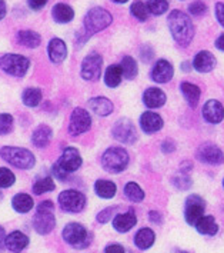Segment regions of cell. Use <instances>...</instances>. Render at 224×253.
I'll use <instances>...</instances> for the list:
<instances>
[{"instance_id": "obj_1", "label": "cell", "mask_w": 224, "mask_h": 253, "mask_svg": "<svg viewBox=\"0 0 224 253\" xmlns=\"http://www.w3.org/2000/svg\"><path fill=\"white\" fill-rule=\"evenodd\" d=\"M169 27L174 40L180 46H188L194 36V27L190 17L182 10H173L169 14Z\"/></svg>"}, {"instance_id": "obj_2", "label": "cell", "mask_w": 224, "mask_h": 253, "mask_svg": "<svg viewBox=\"0 0 224 253\" xmlns=\"http://www.w3.org/2000/svg\"><path fill=\"white\" fill-rule=\"evenodd\" d=\"M0 156H1V159H4L7 163L13 165L19 169H30L35 166V162H36L33 153L23 147H1Z\"/></svg>"}, {"instance_id": "obj_3", "label": "cell", "mask_w": 224, "mask_h": 253, "mask_svg": "<svg viewBox=\"0 0 224 253\" xmlns=\"http://www.w3.org/2000/svg\"><path fill=\"white\" fill-rule=\"evenodd\" d=\"M112 22H113V17L106 9L93 7L87 12L86 17H84V29H86L87 36H92L94 33L102 32L103 29L110 26Z\"/></svg>"}, {"instance_id": "obj_4", "label": "cell", "mask_w": 224, "mask_h": 253, "mask_svg": "<svg viewBox=\"0 0 224 253\" xmlns=\"http://www.w3.org/2000/svg\"><path fill=\"white\" fill-rule=\"evenodd\" d=\"M102 165L106 170L112 173L123 172L129 165V155L121 147H110L102 156Z\"/></svg>"}, {"instance_id": "obj_5", "label": "cell", "mask_w": 224, "mask_h": 253, "mask_svg": "<svg viewBox=\"0 0 224 253\" xmlns=\"http://www.w3.org/2000/svg\"><path fill=\"white\" fill-rule=\"evenodd\" d=\"M80 166H81V158H80L79 152L75 147H67L63 150L60 159L53 168V170L59 179H65L67 173L77 170Z\"/></svg>"}, {"instance_id": "obj_6", "label": "cell", "mask_w": 224, "mask_h": 253, "mask_svg": "<svg viewBox=\"0 0 224 253\" xmlns=\"http://www.w3.org/2000/svg\"><path fill=\"white\" fill-rule=\"evenodd\" d=\"M29 67H30L29 59L22 56V54L10 53L0 57V69L9 75H12V76H17V78L25 76Z\"/></svg>"}, {"instance_id": "obj_7", "label": "cell", "mask_w": 224, "mask_h": 253, "mask_svg": "<svg viewBox=\"0 0 224 253\" xmlns=\"http://www.w3.org/2000/svg\"><path fill=\"white\" fill-rule=\"evenodd\" d=\"M59 203L63 211L77 213L84 209L86 198L83 193H80L77 190H65L59 195Z\"/></svg>"}, {"instance_id": "obj_8", "label": "cell", "mask_w": 224, "mask_h": 253, "mask_svg": "<svg viewBox=\"0 0 224 253\" xmlns=\"http://www.w3.org/2000/svg\"><path fill=\"white\" fill-rule=\"evenodd\" d=\"M63 239L75 248H83V246H87L89 233L84 226H81L79 223H69L63 229Z\"/></svg>"}, {"instance_id": "obj_9", "label": "cell", "mask_w": 224, "mask_h": 253, "mask_svg": "<svg viewBox=\"0 0 224 253\" xmlns=\"http://www.w3.org/2000/svg\"><path fill=\"white\" fill-rule=\"evenodd\" d=\"M92 126V119L90 115L84 109H75L70 118V125H69V132L73 136H79L90 129Z\"/></svg>"}, {"instance_id": "obj_10", "label": "cell", "mask_w": 224, "mask_h": 253, "mask_svg": "<svg viewBox=\"0 0 224 253\" xmlns=\"http://www.w3.org/2000/svg\"><path fill=\"white\" fill-rule=\"evenodd\" d=\"M103 59L99 53H90L81 63V76L86 80H96L102 75Z\"/></svg>"}, {"instance_id": "obj_11", "label": "cell", "mask_w": 224, "mask_h": 253, "mask_svg": "<svg viewBox=\"0 0 224 253\" xmlns=\"http://www.w3.org/2000/svg\"><path fill=\"white\" fill-rule=\"evenodd\" d=\"M113 136L116 140H119L121 143H126V145H132L137 139L136 127L129 119H121L114 125Z\"/></svg>"}, {"instance_id": "obj_12", "label": "cell", "mask_w": 224, "mask_h": 253, "mask_svg": "<svg viewBox=\"0 0 224 253\" xmlns=\"http://www.w3.org/2000/svg\"><path fill=\"white\" fill-rule=\"evenodd\" d=\"M204 208L206 203L197 195L190 196L186 202V220L190 225H196L198 220L204 216Z\"/></svg>"}, {"instance_id": "obj_13", "label": "cell", "mask_w": 224, "mask_h": 253, "mask_svg": "<svg viewBox=\"0 0 224 253\" xmlns=\"http://www.w3.org/2000/svg\"><path fill=\"white\" fill-rule=\"evenodd\" d=\"M197 156L201 162L209 165H222L224 162L223 152L214 145H204L200 147Z\"/></svg>"}, {"instance_id": "obj_14", "label": "cell", "mask_w": 224, "mask_h": 253, "mask_svg": "<svg viewBox=\"0 0 224 253\" xmlns=\"http://www.w3.org/2000/svg\"><path fill=\"white\" fill-rule=\"evenodd\" d=\"M203 118L209 123H220L224 119V107L219 100H209L203 107Z\"/></svg>"}, {"instance_id": "obj_15", "label": "cell", "mask_w": 224, "mask_h": 253, "mask_svg": "<svg viewBox=\"0 0 224 253\" xmlns=\"http://www.w3.org/2000/svg\"><path fill=\"white\" fill-rule=\"evenodd\" d=\"M33 226L40 235H47L56 226V219L52 212H37L33 219Z\"/></svg>"}, {"instance_id": "obj_16", "label": "cell", "mask_w": 224, "mask_h": 253, "mask_svg": "<svg viewBox=\"0 0 224 253\" xmlns=\"http://www.w3.org/2000/svg\"><path fill=\"white\" fill-rule=\"evenodd\" d=\"M173 75H174V69L164 59L158 60L153 67V72H151V78L156 83H167V82L172 80Z\"/></svg>"}, {"instance_id": "obj_17", "label": "cell", "mask_w": 224, "mask_h": 253, "mask_svg": "<svg viewBox=\"0 0 224 253\" xmlns=\"http://www.w3.org/2000/svg\"><path fill=\"white\" fill-rule=\"evenodd\" d=\"M140 126L146 133H156L163 127V119L154 112H146L140 118Z\"/></svg>"}, {"instance_id": "obj_18", "label": "cell", "mask_w": 224, "mask_h": 253, "mask_svg": "<svg viewBox=\"0 0 224 253\" xmlns=\"http://www.w3.org/2000/svg\"><path fill=\"white\" fill-rule=\"evenodd\" d=\"M193 66L200 73H209L216 67V59L210 52L203 50V52L196 54V57L193 60Z\"/></svg>"}, {"instance_id": "obj_19", "label": "cell", "mask_w": 224, "mask_h": 253, "mask_svg": "<svg viewBox=\"0 0 224 253\" xmlns=\"http://www.w3.org/2000/svg\"><path fill=\"white\" fill-rule=\"evenodd\" d=\"M137 223V217H136V213L133 211H129L126 213H120L117 214L114 219H113V227L120 232V233H126L132 229L134 225Z\"/></svg>"}, {"instance_id": "obj_20", "label": "cell", "mask_w": 224, "mask_h": 253, "mask_svg": "<svg viewBox=\"0 0 224 253\" xmlns=\"http://www.w3.org/2000/svg\"><path fill=\"white\" fill-rule=\"evenodd\" d=\"M47 52H49V57L53 63H60L66 59L67 56L66 43L62 39H57V38L52 39L49 43Z\"/></svg>"}, {"instance_id": "obj_21", "label": "cell", "mask_w": 224, "mask_h": 253, "mask_svg": "<svg viewBox=\"0 0 224 253\" xmlns=\"http://www.w3.org/2000/svg\"><path fill=\"white\" fill-rule=\"evenodd\" d=\"M143 102L146 106L150 109H157L166 103V94L158 87H150L143 94Z\"/></svg>"}, {"instance_id": "obj_22", "label": "cell", "mask_w": 224, "mask_h": 253, "mask_svg": "<svg viewBox=\"0 0 224 253\" xmlns=\"http://www.w3.org/2000/svg\"><path fill=\"white\" fill-rule=\"evenodd\" d=\"M29 245V238L22 232H13L6 239V248L14 253L22 252Z\"/></svg>"}, {"instance_id": "obj_23", "label": "cell", "mask_w": 224, "mask_h": 253, "mask_svg": "<svg viewBox=\"0 0 224 253\" xmlns=\"http://www.w3.org/2000/svg\"><path fill=\"white\" fill-rule=\"evenodd\" d=\"M53 19L57 22V23H69L73 20L75 17V12L73 9L69 6V4H65V3H57L52 10Z\"/></svg>"}, {"instance_id": "obj_24", "label": "cell", "mask_w": 224, "mask_h": 253, "mask_svg": "<svg viewBox=\"0 0 224 253\" xmlns=\"http://www.w3.org/2000/svg\"><path fill=\"white\" fill-rule=\"evenodd\" d=\"M89 106L99 116H109L113 112V103L106 97H94L90 99Z\"/></svg>"}, {"instance_id": "obj_25", "label": "cell", "mask_w": 224, "mask_h": 253, "mask_svg": "<svg viewBox=\"0 0 224 253\" xmlns=\"http://www.w3.org/2000/svg\"><path fill=\"white\" fill-rule=\"evenodd\" d=\"M154 239H156L154 232L151 229H149V227H145V229H140L137 232V235L134 238V243H136V246L139 249L146 251V249L151 248V245L154 243Z\"/></svg>"}, {"instance_id": "obj_26", "label": "cell", "mask_w": 224, "mask_h": 253, "mask_svg": "<svg viewBox=\"0 0 224 253\" xmlns=\"http://www.w3.org/2000/svg\"><path fill=\"white\" fill-rule=\"evenodd\" d=\"M180 89H182V93L185 94L187 103L191 107L197 106L198 100H200V94H201L197 86L193 84V83H188V82H183Z\"/></svg>"}, {"instance_id": "obj_27", "label": "cell", "mask_w": 224, "mask_h": 253, "mask_svg": "<svg viewBox=\"0 0 224 253\" xmlns=\"http://www.w3.org/2000/svg\"><path fill=\"white\" fill-rule=\"evenodd\" d=\"M17 40L22 46H26V47H30V49H35L40 44V35L33 32V30H20L17 33Z\"/></svg>"}, {"instance_id": "obj_28", "label": "cell", "mask_w": 224, "mask_h": 253, "mask_svg": "<svg viewBox=\"0 0 224 253\" xmlns=\"http://www.w3.org/2000/svg\"><path fill=\"white\" fill-rule=\"evenodd\" d=\"M196 227H197L198 233L207 235V236H214L219 232V226L213 216H203L196 223Z\"/></svg>"}, {"instance_id": "obj_29", "label": "cell", "mask_w": 224, "mask_h": 253, "mask_svg": "<svg viewBox=\"0 0 224 253\" xmlns=\"http://www.w3.org/2000/svg\"><path fill=\"white\" fill-rule=\"evenodd\" d=\"M52 139V129L49 126H39L32 136L33 145L37 147H46Z\"/></svg>"}, {"instance_id": "obj_30", "label": "cell", "mask_w": 224, "mask_h": 253, "mask_svg": "<svg viewBox=\"0 0 224 253\" xmlns=\"http://www.w3.org/2000/svg\"><path fill=\"white\" fill-rule=\"evenodd\" d=\"M94 190H96V193L100 198H103V199H112L116 195L117 187H116V185L113 182H110V180H97L96 185H94Z\"/></svg>"}, {"instance_id": "obj_31", "label": "cell", "mask_w": 224, "mask_h": 253, "mask_svg": "<svg viewBox=\"0 0 224 253\" xmlns=\"http://www.w3.org/2000/svg\"><path fill=\"white\" fill-rule=\"evenodd\" d=\"M123 78V70L119 65H113V66L107 67L105 73V83L109 87H117Z\"/></svg>"}, {"instance_id": "obj_32", "label": "cell", "mask_w": 224, "mask_h": 253, "mask_svg": "<svg viewBox=\"0 0 224 253\" xmlns=\"http://www.w3.org/2000/svg\"><path fill=\"white\" fill-rule=\"evenodd\" d=\"M12 205H13L16 212H19V213H27L33 208V199L29 195H26V193H19V195H16L13 198Z\"/></svg>"}, {"instance_id": "obj_33", "label": "cell", "mask_w": 224, "mask_h": 253, "mask_svg": "<svg viewBox=\"0 0 224 253\" xmlns=\"http://www.w3.org/2000/svg\"><path fill=\"white\" fill-rule=\"evenodd\" d=\"M23 103L29 107H36L41 102V92L36 87H29L23 92Z\"/></svg>"}, {"instance_id": "obj_34", "label": "cell", "mask_w": 224, "mask_h": 253, "mask_svg": "<svg viewBox=\"0 0 224 253\" xmlns=\"http://www.w3.org/2000/svg\"><path fill=\"white\" fill-rule=\"evenodd\" d=\"M121 70H123V76L126 79H133L137 75V63L133 59L132 56H124L121 60Z\"/></svg>"}, {"instance_id": "obj_35", "label": "cell", "mask_w": 224, "mask_h": 253, "mask_svg": "<svg viewBox=\"0 0 224 253\" xmlns=\"http://www.w3.org/2000/svg\"><path fill=\"white\" fill-rule=\"evenodd\" d=\"M124 195L132 200V202H142L145 199V192L142 190V187L139 186L134 182H129L124 186Z\"/></svg>"}, {"instance_id": "obj_36", "label": "cell", "mask_w": 224, "mask_h": 253, "mask_svg": "<svg viewBox=\"0 0 224 253\" xmlns=\"http://www.w3.org/2000/svg\"><path fill=\"white\" fill-rule=\"evenodd\" d=\"M130 12L140 22H145V20H147V17H149V7H147V4L143 3L142 0H137V1L133 3L132 7H130Z\"/></svg>"}, {"instance_id": "obj_37", "label": "cell", "mask_w": 224, "mask_h": 253, "mask_svg": "<svg viewBox=\"0 0 224 253\" xmlns=\"http://www.w3.org/2000/svg\"><path fill=\"white\" fill-rule=\"evenodd\" d=\"M147 7H149V12L151 14L160 16L164 12H167L169 3H167V0H147Z\"/></svg>"}, {"instance_id": "obj_38", "label": "cell", "mask_w": 224, "mask_h": 253, "mask_svg": "<svg viewBox=\"0 0 224 253\" xmlns=\"http://www.w3.org/2000/svg\"><path fill=\"white\" fill-rule=\"evenodd\" d=\"M53 189H54V182L50 177H43L33 185V192L36 195H43V193L50 192Z\"/></svg>"}, {"instance_id": "obj_39", "label": "cell", "mask_w": 224, "mask_h": 253, "mask_svg": "<svg viewBox=\"0 0 224 253\" xmlns=\"http://www.w3.org/2000/svg\"><path fill=\"white\" fill-rule=\"evenodd\" d=\"M16 177L12 170L6 168H0V187H10L14 183Z\"/></svg>"}, {"instance_id": "obj_40", "label": "cell", "mask_w": 224, "mask_h": 253, "mask_svg": "<svg viewBox=\"0 0 224 253\" xmlns=\"http://www.w3.org/2000/svg\"><path fill=\"white\" fill-rule=\"evenodd\" d=\"M13 126V118L9 113L0 115V134H7L12 130Z\"/></svg>"}, {"instance_id": "obj_41", "label": "cell", "mask_w": 224, "mask_h": 253, "mask_svg": "<svg viewBox=\"0 0 224 253\" xmlns=\"http://www.w3.org/2000/svg\"><path fill=\"white\" fill-rule=\"evenodd\" d=\"M188 12L191 14H194V16H201V14H204L207 12V6L203 1H198L197 0L193 4L188 6Z\"/></svg>"}, {"instance_id": "obj_42", "label": "cell", "mask_w": 224, "mask_h": 253, "mask_svg": "<svg viewBox=\"0 0 224 253\" xmlns=\"http://www.w3.org/2000/svg\"><path fill=\"white\" fill-rule=\"evenodd\" d=\"M174 185L179 187V189H188L190 185H191V179L187 176V174H179V176H176V179H174Z\"/></svg>"}, {"instance_id": "obj_43", "label": "cell", "mask_w": 224, "mask_h": 253, "mask_svg": "<svg viewBox=\"0 0 224 253\" xmlns=\"http://www.w3.org/2000/svg\"><path fill=\"white\" fill-rule=\"evenodd\" d=\"M114 208H107L105 209L103 212H100V213L97 214V220L100 222V223H106V222H109L110 219H112V216L114 213Z\"/></svg>"}, {"instance_id": "obj_44", "label": "cell", "mask_w": 224, "mask_h": 253, "mask_svg": "<svg viewBox=\"0 0 224 253\" xmlns=\"http://www.w3.org/2000/svg\"><path fill=\"white\" fill-rule=\"evenodd\" d=\"M216 16H217V20L220 22V25L224 27V3L220 1L216 4Z\"/></svg>"}, {"instance_id": "obj_45", "label": "cell", "mask_w": 224, "mask_h": 253, "mask_svg": "<svg viewBox=\"0 0 224 253\" xmlns=\"http://www.w3.org/2000/svg\"><path fill=\"white\" fill-rule=\"evenodd\" d=\"M105 253H126V251H124V248H123L121 245L113 243V245H109V246L106 248Z\"/></svg>"}, {"instance_id": "obj_46", "label": "cell", "mask_w": 224, "mask_h": 253, "mask_svg": "<svg viewBox=\"0 0 224 253\" xmlns=\"http://www.w3.org/2000/svg\"><path fill=\"white\" fill-rule=\"evenodd\" d=\"M53 211V203L50 200H44L41 202L37 208V212H52Z\"/></svg>"}, {"instance_id": "obj_47", "label": "cell", "mask_w": 224, "mask_h": 253, "mask_svg": "<svg viewBox=\"0 0 224 253\" xmlns=\"http://www.w3.org/2000/svg\"><path fill=\"white\" fill-rule=\"evenodd\" d=\"M46 3H47V0H29V6L33 10H40L41 7H44Z\"/></svg>"}, {"instance_id": "obj_48", "label": "cell", "mask_w": 224, "mask_h": 253, "mask_svg": "<svg viewBox=\"0 0 224 253\" xmlns=\"http://www.w3.org/2000/svg\"><path fill=\"white\" fill-rule=\"evenodd\" d=\"M6 236H4V229L0 226V251L6 246Z\"/></svg>"}, {"instance_id": "obj_49", "label": "cell", "mask_w": 224, "mask_h": 253, "mask_svg": "<svg viewBox=\"0 0 224 253\" xmlns=\"http://www.w3.org/2000/svg\"><path fill=\"white\" fill-rule=\"evenodd\" d=\"M216 47L219 49V50H222L224 52V35H222L219 39L216 40Z\"/></svg>"}, {"instance_id": "obj_50", "label": "cell", "mask_w": 224, "mask_h": 253, "mask_svg": "<svg viewBox=\"0 0 224 253\" xmlns=\"http://www.w3.org/2000/svg\"><path fill=\"white\" fill-rule=\"evenodd\" d=\"M150 219H151V222H154V223H160L161 222V216L158 212H150Z\"/></svg>"}, {"instance_id": "obj_51", "label": "cell", "mask_w": 224, "mask_h": 253, "mask_svg": "<svg viewBox=\"0 0 224 253\" xmlns=\"http://www.w3.org/2000/svg\"><path fill=\"white\" fill-rule=\"evenodd\" d=\"M6 16V3L4 0H0V20Z\"/></svg>"}, {"instance_id": "obj_52", "label": "cell", "mask_w": 224, "mask_h": 253, "mask_svg": "<svg viewBox=\"0 0 224 253\" xmlns=\"http://www.w3.org/2000/svg\"><path fill=\"white\" fill-rule=\"evenodd\" d=\"M113 1H116V3H124V1H127V0H113Z\"/></svg>"}, {"instance_id": "obj_53", "label": "cell", "mask_w": 224, "mask_h": 253, "mask_svg": "<svg viewBox=\"0 0 224 253\" xmlns=\"http://www.w3.org/2000/svg\"><path fill=\"white\" fill-rule=\"evenodd\" d=\"M126 253H132V252H126Z\"/></svg>"}, {"instance_id": "obj_54", "label": "cell", "mask_w": 224, "mask_h": 253, "mask_svg": "<svg viewBox=\"0 0 224 253\" xmlns=\"http://www.w3.org/2000/svg\"><path fill=\"white\" fill-rule=\"evenodd\" d=\"M223 185H224V180H223Z\"/></svg>"}, {"instance_id": "obj_55", "label": "cell", "mask_w": 224, "mask_h": 253, "mask_svg": "<svg viewBox=\"0 0 224 253\" xmlns=\"http://www.w3.org/2000/svg\"><path fill=\"white\" fill-rule=\"evenodd\" d=\"M183 253H187V252H183Z\"/></svg>"}]
</instances>
